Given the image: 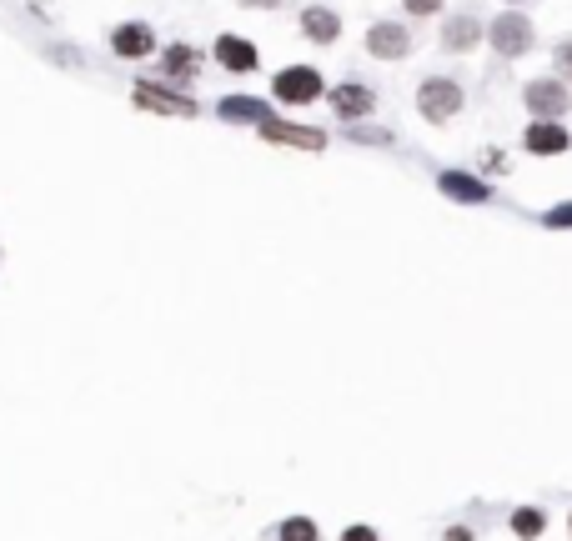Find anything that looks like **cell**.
Wrapping results in <instances>:
<instances>
[{
    "label": "cell",
    "mask_w": 572,
    "mask_h": 541,
    "mask_svg": "<svg viewBox=\"0 0 572 541\" xmlns=\"http://www.w3.org/2000/svg\"><path fill=\"white\" fill-rule=\"evenodd\" d=\"M482 36H487V26L477 21V11H457V16H447V26H442V51L467 56V51H477Z\"/></svg>",
    "instance_id": "ba28073f"
},
{
    "label": "cell",
    "mask_w": 572,
    "mask_h": 541,
    "mask_svg": "<svg viewBox=\"0 0 572 541\" xmlns=\"http://www.w3.org/2000/svg\"><path fill=\"white\" fill-rule=\"evenodd\" d=\"M487 41H492V51H497V56L517 61V56H527V51H532V21H527L522 11H502V16L487 26Z\"/></svg>",
    "instance_id": "277c9868"
},
{
    "label": "cell",
    "mask_w": 572,
    "mask_h": 541,
    "mask_svg": "<svg viewBox=\"0 0 572 541\" xmlns=\"http://www.w3.org/2000/svg\"><path fill=\"white\" fill-rule=\"evenodd\" d=\"M216 116H221V121H251V126H261V121L271 116V106L256 101V96H226V101L216 106Z\"/></svg>",
    "instance_id": "9a60e30c"
},
{
    "label": "cell",
    "mask_w": 572,
    "mask_h": 541,
    "mask_svg": "<svg viewBox=\"0 0 572 541\" xmlns=\"http://www.w3.org/2000/svg\"><path fill=\"white\" fill-rule=\"evenodd\" d=\"M447 541H472V531H467V526H452V531H447Z\"/></svg>",
    "instance_id": "cb8c5ba5"
},
{
    "label": "cell",
    "mask_w": 572,
    "mask_h": 541,
    "mask_svg": "<svg viewBox=\"0 0 572 541\" xmlns=\"http://www.w3.org/2000/svg\"><path fill=\"white\" fill-rule=\"evenodd\" d=\"M216 61L226 71H236V76H251L261 66V56H256V46L246 36H216Z\"/></svg>",
    "instance_id": "4fadbf2b"
},
{
    "label": "cell",
    "mask_w": 572,
    "mask_h": 541,
    "mask_svg": "<svg viewBox=\"0 0 572 541\" xmlns=\"http://www.w3.org/2000/svg\"><path fill=\"white\" fill-rule=\"evenodd\" d=\"M367 56H377V61H407L412 56V31L397 26V21H377L367 31Z\"/></svg>",
    "instance_id": "8992f818"
},
{
    "label": "cell",
    "mask_w": 572,
    "mask_h": 541,
    "mask_svg": "<svg viewBox=\"0 0 572 541\" xmlns=\"http://www.w3.org/2000/svg\"><path fill=\"white\" fill-rule=\"evenodd\" d=\"M256 131H261V141L297 146V151H322V146H327V136H322V131H312V126H292V121H276V116H266Z\"/></svg>",
    "instance_id": "52a82bcc"
},
{
    "label": "cell",
    "mask_w": 572,
    "mask_h": 541,
    "mask_svg": "<svg viewBox=\"0 0 572 541\" xmlns=\"http://www.w3.org/2000/svg\"><path fill=\"white\" fill-rule=\"evenodd\" d=\"M302 36L317 41V46H337V36H342V16L327 11V6H312V11H302Z\"/></svg>",
    "instance_id": "5bb4252c"
},
{
    "label": "cell",
    "mask_w": 572,
    "mask_h": 541,
    "mask_svg": "<svg viewBox=\"0 0 572 541\" xmlns=\"http://www.w3.org/2000/svg\"><path fill=\"white\" fill-rule=\"evenodd\" d=\"M161 66H166L171 81H191V76L201 71V51H196V46H166V51H161Z\"/></svg>",
    "instance_id": "2e32d148"
},
{
    "label": "cell",
    "mask_w": 572,
    "mask_h": 541,
    "mask_svg": "<svg viewBox=\"0 0 572 541\" xmlns=\"http://www.w3.org/2000/svg\"><path fill=\"white\" fill-rule=\"evenodd\" d=\"M437 191H442L447 201H462V206H482V201H492V186L477 181V176H467V171H442V176H437Z\"/></svg>",
    "instance_id": "7c38bea8"
},
{
    "label": "cell",
    "mask_w": 572,
    "mask_h": 541,
    "mask_svg": "<svg viewBox=\"0 0 572 541\" xmlns=\"http://www.w3.org/2000/svg\"><path fill=\"white\" fill-rule=\"evenodd\" d=\"M542 221H547V226H572V201H567V206H552Z\"/></svg>",
    "instance_id": "ffe728a7"
},
{
    "label": "cell",
    "mask_w": 572,
    "mask_h": 541,
    "mask_svg": "<svg viewBox=\"0 0 572 541\" xmlns=\"http://www.w3.org/2000/svg\"><path fill=\"white\" fill-rule=\"evenodd\" d=\"M542 526H547V516H542L537 506H522V511H512V531H517L522 541H532V536H542Z\"/></svg>",
    "instance_id": "e0dca14e"
},
{
    "label": "cell",
    "mask_w": 572,
    "mask_h": 541,
    "mask_svg": "<svg viewBox=\"0 0 572 541\" xmlns=\"http://www.w3.org/2000/svg\"><path fill=\"white\" fill-rule=\"evenodd\" d=\"M327 101H332V111H337L342 121H362V116H372V106H377L372 86H362V81H342L337 91H327Z\"/></svg>",
    "instance_id": "30bf717a"
},
{
    "label": "cell",
    "mask_w": 572,
    "mask_h": 541,
    "mask_svg": "<svg viewBox=\"0 0 572 541\" xmlns=\"http://www.w3.org/2000/svg\"><path fill=\"white\" fill-rule=\"evenodd\" d=\"M507 6H522V0H507Z\"/></svg>",
    "instance_id": "d4e9b609"
},
{
    "label": "cell",
    "mask_w": 572,
    "mask_h": 541,
    "mask_svg": "<svg viewBox=\"0 0 572 541\" xmlns=\"http://www.w3.org/2000/svg\"><path fill=\"white\" fill-rule=\"evenodd\" d=\"M111 51H116L121 61H141V56H151V51H161V46H156V31H151L146 21H126V26L111 31Z\"/></svg>",
    "instance_id": "9c48e42d"
},
{
    "label": "cell",
    "mask_w": 572,
    "mask_h": 541,
    "mask_svg": "<svg viewBox=\"0 0 572 541\" xmlns=\"http://www.w3.org/2000/svg\"><path fill=\"white\" fill-rule=\"evenodd\" d=\"M342 541H377V531H372V526H347Z\"/></svg>",
    "instance_id": "7402d4cb"
},
{
    "label": "cell",
    "mask_w": 572,
    "mask_h": 541,
    "mask_svg": "<svg viewBox=\"0 0 572 541\" xmlns=\"http://www.w3.org/2000/svg\"><path fill=\"white\" fill-rule=\"evenodd\" d=\"M131 101L141 106V111H156V116H196V101L191 96H176V91H166V86H156V81H136L131 86Z\"/></svg>",
    "instance_id": "5b68a950"
},
{
    "label": "cell",
    "mask_w": 572,
    "mask_h": 541,
    "mask_svg": "<svg viewBox=\"0 0 572 541\" xmlns=\"http://www.w3.org/2000/svg\"><path fill=\"white\" fill-rule=\"evenodd\" d=\"M271 96L286 101V106H312L317 96H327V81L317 66H286L271 76Z\"/></svg>",
    "instance_id": "6da1fadb"
},
{
    "label": "cell",
    "mask_w": 572,
    "mask_h": 541,
    "mask_svg": "<svg viewBox=\"0 0 572 541\" xmlns=\"http://www.w3.org/2000/svg\"><path fill=\"white\" fill-rule=\"evenodd\" d=\"M417 111L432 121V126H447L457 111H462V86L452 76H427L417 86Z\"/></svg>",
    "instance_id": "7a4b0ae2"
},
{
    "label": "cell",
    "mask_w": 572,
    "mask_h": 541,
    "mask_svg": "<svg viewBox=\"0 0 572 541\" xmlns=\"http://www.w3.org/2000/svg\"><path fill=\"white\" fill-rule=\"evenodd\" d=\"M322 531H317V521L312 516H286L281 521V541H317Z\"/></svg>",
    "instance_id": "ac0fdd59"
},
{
    "label": "cell",
    "mask_w": 572,
    "mask_h": 541,
    "mask_svg": "<svg viewBox=\"0 0 572 541\" xmlns=\"http://www.w3.org/2000/svg\"><path fill=\"white\" fill-rule=\"evenodd\" d=\"M402 6H407L412 16H432V11H442V0H402Z\"/></svg>",
    "instance_id": "44dd1931"
},
{
    "label": "cell",
    "mask_w": 572,
    "mask_h": 541,
    "mask_svg": "<svg viewBox=\"0 0 572 541\" xmlns=\"http://www.w3.org/2000/svg\"><path fill=\"white\" fill-rule=\"evenodd\" d=\"M552 61H557V76H562V81H572V41H562V46L552 51Z\"/></svg>",
    "instance_id": "d6986e66"
},
{
    "label": "cell",
    "mask_w": 572,
    "mask_h": 541,
    "mask_svg": "<svg viewBox=\"0 0 572 541\" xmlns=\"http://www.w3.org/2000/svg\"><path fill=\"white\" fill-rule=\"evenodd\" d=\"M522 146H527L532 156H562V151L572 146V131H562V121H532V126L522 131Z\"/></svg>",
    "instance_id": "8fae6325"
},
{
    "label": "cell",
    "mask_w": 572,
    "mask_h": 541,
    "mask_svg": "<svg viewBox=\"0 0 572 541\" xmlns=\"http://www.w3.org/2000/svg\"><path fill=\"white\" fill-rule=\"evenodd\" d=\"M522 101H527V111L537 121H562L567 106H572V91H567L562 76H542V81H527L522 86Z\"/></svg>",
    "instance_id": "3957f363"
},
{
    "label": "cell",
    "mask_w": 572,
    "mask_h": 541,
    "mask_svg": "<svg viewBox=\"0 0 572 541\" xmlns=\"http://www.w3.org/2000/svg\"><path fill=\"white\" fill-rule=\"evenodd\" d=\"M241 6H246V11H276L281 0H241Z\"/></svg>",
    "instance_id": "603a6c76"
}]
</instances>
